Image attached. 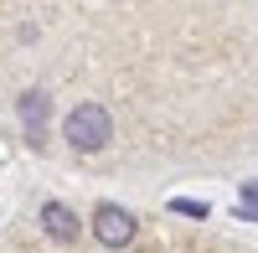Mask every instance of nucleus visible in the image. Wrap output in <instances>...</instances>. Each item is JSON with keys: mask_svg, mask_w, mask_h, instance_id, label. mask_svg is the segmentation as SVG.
Segmentation results:
<instances>
[{"mask_svg": "<svg viewBox=\"0 0 258 253\" xmlns=\"http://www.w3.org/2000/svg\"><path fill=\"white\" fill-rule=\"evenodd\" d=\"M62 135H68V145L78 155H98L103 145L114 140V119H109L103 103H78L68 114V124H62Z\"/></svg>", "mask_w": 258, "mask_h": 253, "instance_id": "1", "label": "nucleus"}, {"mask_svg": "<svg viewBox=\"0 0 258 253\" xmlns=\"http://www.w3.org/2000/svg\"><path fill=\"white\" fill-rule=\"evenodd\" d=\"M41 233H47L52 243H73V238H78V217H73V207L47 202V207H41Z\"/></svg>", "mask_w": 258, "mask_h": 253, "instance_id": "3", "label": "nucleus"}, {"mask_svg": "<svg viewBox=\"0 0 258 253\" xmlns=\"http://www.w3.org/2000/svg\"><path fill=\"white\" fill-rule=\"evenodd\" d=\"M170 212H181V217H207V202H191V197H176V202H170Z\"/></svg>", "mask_w": 258, "mask_h": 253, "instance_id": "5", "label": "nucleus"}, {"mask_svg": "<svg viewBox=\"0 0 258 253\" xmlns=\"http://www.w3.org/2000/svg\"><path fill=\"white\" fill-rule=\"evenodd\" d=\"M93 238H98L103 248H124V243H135V212H124V207L103 202L98 212H93Z\"/></svg>", "mask_w": 258, "mask_h": 253, "instance_id": "2", "label": "nucleus"}, {"mask_svg": "<svg viewBox=\"0 0 258 253\" xmlns=\"http://www.w3.org/2000/svg\"><path fill=\"white\" fill-rule=\"evenodd\" d=\"M21 124H26V135H31V145L41 140V130H47V114H52V98L47 93H21Z\"/></svg>", "mask_w": 258, "mask_h": 253, "instance_id": "4", "label": "nucleus"}]
</instances>
